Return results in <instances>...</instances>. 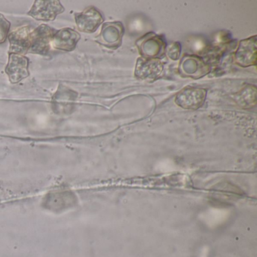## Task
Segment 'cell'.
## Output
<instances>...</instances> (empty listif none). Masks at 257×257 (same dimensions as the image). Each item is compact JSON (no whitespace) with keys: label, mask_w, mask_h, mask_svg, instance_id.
<instances>
[{"label":"cell","mask_w":257,"mask_h":257,"mask_svg":"<svg viewBox=\"0 0 257 257\" xmlns=\"http://www.w3.org/2000/svg\"><path fill=\"white\" fill-rule=\"evenodd\" d=\"M55 31L46 25H41L31 34V44L28 52L41 55H49L51 42Z\"/></svg>","instance_id":"obj_2"},{"label":"cell","mask_w":257,"mask_h":257,"mask_svg":"<svg viewBox=\"0 0 257 257\" xmlns=\"http://www.w3.org/2000/svg\"><path fill=\"white\" fill-rule=\"evenodd\" d=\"M180 51H181V47L179 43H174L166 47L167 55L171 58V60L178 59L180 57Z\"/></svg>","instance_id":"obj_13"},{"label":"cell","mask_w":257,"mask_h":257,"mask_svg":"<svg viewBox=\"0 0 257 257\" xmlns=\"http://www.w3.org/2000/svg\"><path fill=\"white\" fill-rule=\"evenodd\" d=\"M31 28L24 26L17 28L9 34L8 39L10 43L9 53L20 55L27 53L31 47Z\"/></svg>","instance_id":"obj_7"},{"label":"cell","mask_w":257,"mask_h":257,"mask_svg":"<svg viewBox=\"0 0 257 257\" xmlns=\"http://www.w3.org/2000/svg\"><path fill=\"white\" fill-rule=\"evenodd\" d=\"M64 12V7L58 0H37L28 15L37 21L50 22Z\"/></svg>","instance_id":"obj_1"},{"label":"cell","mask_w":257,"mask_h":257,"mask_svg":"<svg viewBox=\"0 0 257 257\" xmlns=\"http://www.w3.org/2000/svg\"><path fill=\"white\" fill-rule=\"evenodd\" d=\"M29 59L23 55L10 54L9 63L6 67V73L8 75L10 82L19 83L30 76Z\"/></svg>","instance_id":"obj_5"},{"label":"cell","mask_w":257,"mask_h":257,"mask_svg":"<svg viewBox=\"0 0 257 257\" xmlns=\"http://www.w3.org/2000/svg\"><path fill=\"white\" fill-rule=\"evenodd\" d=\"M164 67L157 58H139L137 61L135 76L142 80H156L162 76Z\"/></svg>","instance_id":"obj_4"},{"label":"cell","mask_w":257,"mask_h":257,"mask_svg":"<svg viewBox=\"0 0 257 257\" xmlns=\"http://www.w3.org/2000/svg\"><path fill=\"white\" fill-rule=\"evenodd\" d=\"M77 97V94H75L74 91H71L68 88H64L61 86V88H58L56 94L54 95L52 98V102L54 103V106L56 108H59L62 106L63 108L69 107L70 104H73V102L75 101Z\"/></svg>","instance_id":"obj_11"},{"label":"cell","mask_w":257,"mask_h":257,"mask_svg":"<svg viewBox=\"0 0 257 257\" xmlns=\"http://www.w3.org/2000/svg\"><path fill=\"white\" fill-rule=\"evenodd\" d=\"M142 43L139 45V50L144 58H159L157 57L162 56L165 53L166 46L165 42L159 36L155 34H149L147 38H142Z\"/></svg>","instance_id":"obj_10"},{"label":"cell","mask_w":257,"mask_h":257,"mask_svg":"<svg viewBox=\"0 0 257 257\" xmlns=\"http://www.w3.org/2000/svg\"><path fill=\"white\" fill-rule=\"evenodd\" d=\"M234 60L240 67H248L256 64V37H249L240 42L234 54Z\"/></svg>","instance_id":"obj_8"},{"label":"cell","mask_w":257,"mask_h":257,"mask_svg":"<svg viewBox=\"0 0 257 257\" xmlns=\"http://www.w3.org/2000/svg\"><path fill=\"white\" fill-rule=\"evenodd\" d=\"M11 24L4 17V15L0 14V44H2L8 37Z\"/></svg>","instance_id":"obj_12"},{"label":"cell","mask_w":257,"mask_h":257,"mask_svg":"<svg viewBox=\"0 0 257 257\" xmlns=\"http://www.w3.org/2000/svg\"><path fill=\"white\" fill-rule=\"evenodd\" d=\"M80 38L79 33L72 28H63L55 33L51 46L58 50L72 52L74 50Z\"/></svg>","instance_id":"obj_9"},{"label":"cell","mask_w":257,"mask_h":257,"mask_svg":"<svg viewBox=\"0 0 257 257\" xmlns=\"http://www.w3.org/2000/svg\"><path fill=\"white\" fill-rule=\"evenodd\" d=\"M207 90L201 88H186L176 96L175 103L186 109H197L204 104Z\"/></svg>","instance_id":"obj_3"},{"label":"cell","mask_w":257,"mask_h":257,"mask_svg":"<svg viewBox=\"0 0 257 257\" xmlns=\"http://www.w3.org/2000/svg\"><path fill=\"white\" fill-rule=\"evenodd\" d=\"M75 20L79 31L87 34H92L103 23V17L97 9L88 7L82 13H76Z\"/></svg>","instance_id":"obj_6"}]
</instances>
